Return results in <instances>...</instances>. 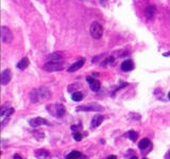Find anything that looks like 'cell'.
<instances>
[{
  "mask_svg": "<svg viewBox=\"0 0 170 159\" xmlns=\"http://www.w3.org/2000/svg\"><path fill=\"white\" fill-rule=\"evenodd\" d=\"M50 91L45 87H41L37 89H33L30 92V100L32 103H38L42 101L48 100L50 98Z\"/></svg>",
  "mask_w": 170,
  "mask_h": 159,
  "instance_id": "1",
  "label": "cell"
},
{
  "mask_svg": "<svg viewBox=\"0 0 170 159\" xmlns=\"http://www.w3.org/2000/svg\"><path fill=\"white\" fill-rule=\"evenodd\" d=\"M46 109L48 110V113L51 115V116H53V117H56V118H62L66 114L65 106L61 103H54V104L47 105Z\"/></svg>",
  "mask_w": 170,
  "mask_h": 159,
  "instance_id": "2",
  "label": "cell"
},
{
  "mask_svg": "<svg viewBox=\"0 0 170 159\" xmlns=\"http://www.w3.org/2000/svg\"><path fill=\"white\" fill-rule=\"evenodd\" d=\"M89 32L91 37L95 38V39H99V38L102 37L103 35V28L99 22L97 21H94L93 24H90V28H89Z\"/></svg>",
  "mask_w": 170,
  "mask_h": 159,
  "instance_id": "3",
  "label": "cell"
},
{
  "mask_svg": "<svg viewBox=\"0 0 170 159\" xmlns=\"http://www.w3.org/2000/svg\"><path fill=\"white\" fill-rule=\"evenodd\" d=\"M64 68V63L63 62H47L44 65L43 69L47 72H56V71H61Z\"/></svg>",
  "mask_w": 170,
  "mask_h": 159,
  "instance_id": "4",
  "label": "cell"
},
{
  "mask_svg": "<svg viewBox=\"0 0 170 159\" xmlns=\"http://www.w3.org/2000/svg\"><path fill=\"white\" fill-rule=\"evenodd\" d=\"M104 108L99 105L97 103H89L87 105H83V106H78L76 108V111H96V113H99V111H103Z\"/></svg>",
  "mask_w": 170,
  "mask_h": 159,
  "instance_id": "5",
  "label": "cell"
},
{
  "mask_svg": "<svg viewBox=\"0 0 170 159\" xmlns=\"http://www.w3.org/2000/svg\"><path fill=\"white\" fill-rule=\"evenodd\" d=\"M1 39H2V42L4 44H11L14 39V35H13L12 31L7 27H4V26L1 28Z\"/></svg>",
  "mask_w": 170,
  "mask_h": 159,
  "instance_id": "6",
  "label": "cell"
},
{
  "mask_svg": "<svg viewBox=\"0 0 170 159\" xmlns=\"http://www.w3.org/2000/svg\"><path fill=\"white\" fill-rule=\"evenodd\" d=\"M29 124L31 127H38V126H41V125H50L49 124V122L44 119V118H41V117H36V118H33L31 119L30 121H29Z\"/></svg>",
  "mask_w": 170,
  "mask_h": 159,
  "instance_id": "7",
  "label": "cell"
},
{
  "mask_svg": "<svg viewBox=\"0 0 170 159\" xmlns=\"http://www.w3.org/2000/svg\"><path fill=\"white\" fill-rule=\"evenodd\" d=\"M11 79H12V72L10 69H4L1 72V76H0V82L1 85H7L10 83Z\"/></svg>",
  "mask_w": 170,
  "mask_h": 159,
  "instance_id": "8",
  "label": "cell"
},
{
  "mask_svg": "<svg viewBox=\"0 0 170 159\" xmlns=\"http://www.w3.org/2000/svg\"><path fill=\"white\" fill-rule=\"evenodd\" d=\"M103 122V117L100 116V115H97L95 116L93 119H91V122H90V127L91 128H97L99 127Z\"/></svg>",
  "mask_w": 170,
  "mask_h": 159,
  "instance_id": "9",
  "label": "cell"
},
{
  "mask_svg": "<svg viewBox=\"0 0 170 159\" xmlns=\"http://www.w3.org/2000/svg\"><path fill=\"white\" fill-rule=\"evenodd\" d=\"M121 70L125 71V72H129V71H132L134 69V63L131 61V59H127L121 64Z\"/></svg>",
  "mask_w": 170,
  "mask_h": 159,
  "instance_id": "10",
  "label": "cell"
},
{
  "mask_svg": "<svg viewBox=\"0 0 170 159\" xmlns=\"http://www.w3.org/2000/svg\"><path fill=\"white\" fill-rule=\"evenodd\" d=\"M156 13V7L154 5H148L146 7V10H145V16L147 17V19H149L151 20L153 17H154V15Z\"/></svg>",
  "mask_w": 170,
  "mask_h": 159,
  "instance_id": "11",
  "label": "cell"
},
{
  "mask_svg": "<svg viewBox=\"0 0 170 159\" xmlns=\"http://www.w3.org/2000/svg\"><path fill=\"white\" fill-rule=\"evenodd\" d=\"M49 62H63V55L61 52H53L47 57Z\"/></svg>",
  "mask_w": 170,
  "mask_h": 159,
  "instance_id": "12",
  "label": "cell"
},
{
  "mask_svg": "<svg viewBox=\"0 0 170 159\" xmlns=\"http://www.w3.org/2000/svg\"><path fill=\"white\" fill-rule=\"evenodd\" d=\"M84 59H80V61H78V62L73 63L72 65L70 66V67H68V69H67V71L68 72H75V71H77V70H79L80 68H82L84 65Z\"/></svg>",
  "mask_w": 170,
  "mask_h": 159,
  "instance_id": "13",
  "label": "cell"
},
{
  "mask_svg": "<svg viewBox=\"0 0 170 159\" xmlns=\"http://www.w3.org/2000/svg\"><path fill=\"white\" fill-rule=\"evenodd\" d=\"M151 146H152V143L150 141V139H148V138L142 139L138 143V148L140 151H145V150H147V149H150Z\"/></svg>",
  "mask_w": 170,
  "mask_h": 159,
  "instance_id": "14",
  "label": "cell"
},
{
  "mask_svg": "<svg viewBox=\"0 0 170 159\" xmlns=\"http://www.w3.org/2000/svg\"><path fill=\"white\" fill-rule=\"evenodd\" d=\"M29 66V59L28 57H24V59H21L19 62L16 64V68L19 70H24L27 67Z\"/></svg>",
  "mask_w": 170,
  "mask_h": 159,
  "instance_id": "15",
  "label": "cell"
},
{
  "mask_svg": "<svg viewBox=\"0 0 170 159\" xmlns=\"http://www.w3.org/2000/svg\"><path fill=\"white\" fill-rule=\"evenodd\" d=\"M67 159H80V158H86V156H84L82 153L77 152V151H72L71 153H69L68 155H66Z\"/></svg>",
  "mask_w": 170,
  "mask_h": 159,
  "instance_id": "16",
  "label": "cell"
},
{
  "mask_svg": "<svg viewBox=\"0 0 170 159\" xmlns=\"http://www.w3.org/2000/svg\"><path fill=\"white\" fill-rule=\"evenodd\" d=\"M13 113H14V108L13 107L5 108L4 106H2V107H1V113H0V115H1L2 118H5V117H10Z\"/></svg>",
  "mask_w": 170,
  "mask_h": 159,
  "instance_id": "17",
  "label": "cell"
},
{
  "mask_svg": "<svg viewBox=\"0 0 170 159\" xmlns=\"http://www.w3.org/2000/svg\"><path fill=\"white\" fill-rule=\"evenodd\" d=\"M89 87H90V90L91 91H94V92H97L99 91L101 88V84L100 82L98 81V80H94V81H91L89 83Z\"/></svg>",
  "mask_w": 170,
  "mask_h": 159,
  "instance_id": "18",
  "label": "cell"
},
{
  "mask_svg": "<svg viewBox=\"0 0 170 159\" xmlns=\"http://www.w3.org/2000/svg\"><path fill=\"white\" fill-rule=\"evenodd\" d=\"M71 100L75 101V102H81L83 100V94L80 92V91H75V92H72Z\"/></svg>",
  "mask_w": 170,
  "mask_h": 159,
  "instance_id": "19",
  "label": "cell"
},
{
  "mask_svg": "<svg viewBox=\"0 0 170 159\" xmlns=\"http://www.w3.org/2000/svg\"><path fill=\"white\" fill-rule=\"evenodd\" d=\"M127 136H128V138L130 139V140H132L133 142H135L136 140H137V138H138V134H137L136 131H128Z\"/></svg>",
  "mask_w": 170,
  "mask_h": 159,
  "instance_id": "20",
  "label": "cell"
},
{
  "mask_svg": "<svg viewBox=\"0 0 170 159\" xmlns=\"http://www.w3.org/2000/svg\"><path fill=\"white\" fill-rule=\"evenodd\" d=\"M35 156L36 157H49V152L46 150H38L35 152Z\"/></svg>",
  "mask_w": 170,
  "mask_h": 159,
  "instance_id": "21",
  "label": "cell"
},
{
  "mask_svg": "<svg viewBox=\"0 0 170 159\" xmlns=\"http://www.w3.org/2000/svg\"><path fill=\"white\" fill-rule=\"evenodd\" d=\"M82 138H83V136L81 135L79 131H75V134H73V139L76 140V141H81L82 140Z\"/></svg>",
  "mask_w": 170,
  "mask_h": 159,
  "instance_id": "22",
  "label": "cell"
},
{
  "mask_svg": "<svg viewBox=\"0 0 170 159\" xmlns=\"http://www.w3.org/2000/svg\"><path fill=\"white\" fill-rule=\"evenodd\" d=\"M81 128V124H78V125H71V131H79Z\"/></svg>",
  "mask_w": 170,
  "mask_h": 159,
  "instance_id": "23",
  "label": "cell"
},
{
  "mask_svg": "<svg viewBox=\"0 0 170 159\" xmlns=\"http://www.w3.org/2000/svg\"><path fill=\"white\" fill-rule=\"evenodd\" d=\"M35 137H37L38 139H44L45 135H44L43 133H41V134H35Z\"/></svg>",
  "mask_w": 170,
  "mask_h": 159,
  "instance_id": "24",
  "label": "cell"
},
{
  "mask_svg": "<svg viewBox=\"0 0 170 159\" xmlns=\"http://www.w3.org/2000/svg\"><path fill=\"white\" fill-rule=\"evenodd\" d=\"M99 2H100L101 5H106V2H108V0H99Z\"/></svg>",
  "mask_w": 170,
  "mask_h": 159,
  "instance_id": "25",
  "label": "cell"
},
{
  "mask_svg": "<svg viewBox=\"0 0 170 159\" xmlns=\"http://www.w3.org/2000/svg\"><path fill=\"white\" fill-rule=\"evenodd\" d=\"M163 55H164V56H166V57H167V56H170V51L166 52V53H164Z\"/></svg>",
  "mask_w": 170,
  "mask_h": 159,
  "instance_id": "26",
  "label": "cell"
},
{
  "mask_svg": "<svg viewBox=\"0 0 170 159\" xmlns=\"http://www.w3.org/2000/svg\"><path fill=\"white\" fill-rule=\"evenodd\" d=\"M165 158H170V151L166 154V156H165Z\"/></svg>",
  "mask_w": 170,
  "mask_h": 159,
  "instance_id": "27",
  "label": "cell"
},
{
  "mask_svg": "<svg viewBox=\"0 0 170 159\" xmlns=\"http://www.w3.org/2000/svg\"><path fill=\"white\" fill-rule=\"evenodd\" d=\"M13 158H19V159H20L21 157H20V156H19V155H17V154H16V155L13 156Z\"/></svg>",
  "mask_w": 170,
  "mask_h": 159,
  "instance_id": "28",
  "label": "cell"
},
{
  "mask_svg": "<svg viewBox=\"0 0 170 159\" xmlns=\"http://www.w3.org/2000/svg\"><path fill=\"white\" fill-rule=\"evenodd\" d=\"M111 158L116 159V156H108V159H111Z\"/></svg>",
  "mask_w": 170,
  "mask_h": 159,
  "instance_id": "29",
  "label": "cell"
},
{
  "mask_svg": "<svg viewBox=\"0 0 170 159\" xmlns=\"http://www.w3.org/2000/svg\"><path fill=\"white\" fill-rule=\"evenodd\" d=\"M168 99H169V100H170V92H169V94H168Z\"/></svg>",
  "mask_w": 170,
  "mask_h": 159,
  "instance_id": "30",
  "label": "cell"
}]
</instances>
